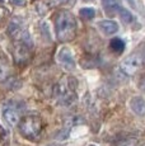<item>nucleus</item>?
<instances>
[{
    "label": "nucleus",
    "mask_w": 145,
    "mask_h": 146,
    "mask_svg": "<svg viewBox=\"0 0 145 146\" xmlns=\"http://www.w3.org/2000/svg\"><path fill=\"white\" fill-rule=\"evenodd\" d=\"M89 146H97V145H93V144H90V145H89Z\"/></svg>",
    "instance_id": "aec40b11"
},
{
    "label": "nucleus",
    "mask_w": 145,
    "mask_h": 146,
    "mask_svg": "<svg viewBox=\"0 0 145 146\" xmlns=\"http://www.w3.org/2000/svg\"><path fill=\"white\" fill-rule=\"evenodd\" d=\"M10 3L13 5H18V7H23V5L27 4L26 0H10Z\"/></svg>",
    "instance_id": "dca6fc26"
},
{
    "label": "nucleus",
    "mask_w": 145,
    "mask_h": 146,
    "mask_svg": "<svg viewBox=\"0 0 145 146\" xmlns=\"http://www.w3.org/2000/svg\"><path fill=\"white\" fill-rule=\"evenodd\" d=\"M9 35L13 36L14 38H19L21 37V35L23 33V28L22 26L18 23V22H12V23L9 24Z\"/></svg>",
    "instance_id": "9b49d317"
},
{
    "label": "nucleus",
    "mask_w": 145,
    "mask_h": 146,
    "mask_svg": "<svg viewBox=\"0 0 145 146\" xmlns=\"http://www.w3.org/2000/svg\"><path fill=\"white\" fill-rule=\"evenodd\" d=\"M78 24L75 17L70 12L61 10L56 14V36L59 41L69 42L76 36Z\"/></svg>",
    "instance_id": "f257e3e1"
},
{
    "label": "nucleus",
    "mask_w": 145,
    "mask_h": 146,
    "mask_svg": "<svg viewBox=\"0 0 145 146\" xmlns=\"http://www.w3.org/2000/svg\"><path fill=\"white\" fill-rule=\"evenodd\" d=\"M98 27H99V29L107 36L115 35V33H117V31H118V26H117V23L113 21H102L98 23Z\"/></svg>",
    "instance_id": "1a4fd4ad"
},
{
    "label": "nucleus",
    "mask_w": 145,
    "mask_h": 146,
    "mask_svg": "<svg viewBox=\"0 0 145 146\" xmlns=\"http://www.w3.org/2000/svg\"><path fill=\"white\" fill-rule=\"evenodd\" d=\"M118 15H120V18H121V21L124 22V23H126V24H130L131 22L134 21L132 14H131L127 9H124V8H120Z\"/></svg>",
    "instance_id": "4468645a"
},
{
    "label": "nucleus",
    "mask_w": 145,
    "mask_h": 146,
    "mask_svg": "<svg viewBox=\"0 0 145 146\" xmlns=\"http://www.w3.org/2000/svg\"><path fill=\"white\" fill-rule=\"evenodd\" d=\"M110 47L112 48L113 52L116 53H121L125 50V42L121 40V38H113L110 43Z\"/></svg>",
    "instance_id": "f8f14e48"
},
{
    "label": "nucleus",
    "mask_w": 145,
    "mask_h": 146,
    "mask_svg": "<svg viewBox=\"0 0 145 146\" xmlns=\"http://www.w3.org/2000/svg\"><path fill=\"white\" fill-rule=\"evenodd\" d=\"M130 108L138 116H145V99L141 97H134L130 100Z\"/></svg>",
    "instance_id": "0eeeda50"
},
{
    "label": "nucleus",
    "mask_w": 145,
    "mask_h": 146,
    "mask_svg": "<svg viewBox=\"0 0 145 146\" xmlns=\"http://www.w3.org/2000/svg\"><path fill=\"white\" fill-rule=\"evenodd\" d=\"M80 17L82 18H85V19H93L94 15H96V12H94L93 8H83V9H80Z\"/></svg>",
    "instance_id": "2eb2a0df"
},
{
    "label": "nucleus",
    "mask_w": 145,
    "mask_h": 146,
    "mask_svg": "<svg viewBox=\"0 0 145 146\" xmlns=\"http://www.w3.org/2000/svg\"><path fill=\"white\" fill-rule=\"evenodd\" d=\"M3 116H4V119L7 121V123L12 127H14L19 123L21 121V117H19L18 111L14 108H5L4 112H3Z\"/></svg>",
    "instance_id": "6e6552de"
},
{
    "label": "nucleus",
    "mask_w": 145,
    "mask_h": 146,
    "mask_svg": "<svg viewBox=\"0 0 145 146\" xmlns=\"http://www.w3.org/2000/svg\"><path fill=\"white\" fill-rule=\"evenodd\" d=\"M102 5L103 8H104L106 10H116V12H118L120 10V4L117 0H102Z\"/></svg>",
    "instance_id": "ddd939ff"
},
{
    "label": "nucleus",
    "mask_w": 145,
    "mask_h": 146,
    "mask_svg": "<svg viewBox=\"0 0 145 146\" xmlns=\"http://www.w3.org/2000/svg\"><path fill=\"white\" fill-rule=\"evenodd\" d=\"M64 1H66V0H51L50 3H51V7H55V5H59Z\"/></svg>",
    "instance_id": "f3484780"
},
{
    "label": "nucleus",
    "mask_w": 145,
    "mask_h": 146,
    "mask_svg": "<svg viewBox=\"0 0 145 146\" xmlns=\"http://www.w3.org/2000/svg\"><path fill=\"white\" fill-rule=\"evenodd\" d=\"M18 128L21 135L24 139L29 140V141H36L40 139L41 133H42L43 123L42 119L36 114H29V116L23 117L18 123Z\"/></svg>",
    "instance_id": "f03ea898"
},
{
    "label": "nucleus",
    "mask_w": 145,
    "mask_h": 146,
    "mask_svg": "<svg viewBox=\"0 0 145 146\" xmlns=\"http://www.w3.org/2000/svg\"><path fill=\"white\" fill-rule=\"evenodd\" d=\"M76 85L78 83L74 78H64L55 86V97L59 99L60 104L71 106L76 100V93H75Z\"/></svg>",
    "instance_id": "7ed1b4c3"
},
{
    "label": "nucleus",
    "mask_w": 145,
    "mask_h": 146,
    "mask_svg": "<svg viewBox=\"0 0 145 146\" xmlns=\"http://www.w3.org/2000/svg\"><path fill=\"white\" fill-rule=\"evenodd\" d=\"M4 13H5L4 10H3V9H0V19L3 18V15H4Z\"/></svg>",
    "instance_id": "6ab92c4d"
},
{
    "label": "nucleus",
    "mask_w": 145,
    "mask_h": 146,
    "mask_svg": "<svg viewBox=\"0 0 145 146\" xmlns=\"http://www.w3.org/2000/svg\"><path fill=\"white\" fill-rule=\"evenodd\" d=\"M140 88H141V90L145 92V78L141 79V81H140Z\"/></svg>",
    "instance_id": "a211bd4d"
},
{
    "label": "nucleus",
    "mask_w": 145,
    "mask_h": 146,
    "mask_svg": "<svg viewBox=\"0 0 145 146\" xmlns=\"http://www.w3.org/2000/svg\"><path fill=\"white\" fill-rule=\"evenodd\" d=\"M141 60H143V58H140L136 55L130 56V57H127L126 60L121 64V70L126 75L135 74V72L138 71V69L140 67V65H141Z\"/></svg>",
    "instance_id": "39448f33"
},
{
    "label": "nucleus",
    "mask_w": 145,
    "mask_h": 146,
    "mask_svg": "<svg viewBox=\"0 0 145 146\" xmlns=\"http://www.w3.org/2000/svg\"><path fill=\"white\" fill-rule=\"evenodd\" d=\"M124 146H130V145H124Z\"/></svg>",
    "instance_id": "412c9836"
},
{
    "label": "nucleus",
    "mask_w": 145,
    "mask_h": 146,
    "mask_svg": "<svg viewBox=\"0 0 145 146\" xmlns=\"http://www.w3.org/2000/svg\"><path fill=\"white\" fill-rule=\"evenodd\" d=\"M31 56L29 44L26 43V41H18L14 48V57L18 62H26Z\"/></svg>",
    "instance_id": "423d86ee"
},
{
    "label": "nucleus",
    "mask_w": 145,
    "mask_h": 146,
    "mask_svg": "<svg viewBox=\"0 0 145 146\" xmlns=\"http://www.w3.org/2000/svg\"><path fill=\"white\" fill-rule=\"evenodd\" d=\"M10 74V67H9V64L5 60L0 58V81H4L8 79Z\"/></svg>",
    "instance_id": "9d476101"
},
{
    "label": "nucleus",
    "mask_w": 145,
    "mask_h": 146,
    "mask_svg": "<svg viewBox=\"0 0 145 146\" xmlns=\"http://www.w3.org/2000/svg\"><path fill=\"white\" fill-rule=\"evenodd\" d=\"M56 60L65 70H74V67H75L74 55H72L71 50L69 47H61L59 50V52L56 55Z\"/></svg>",
    "instance_id": "20e7f679"
}]
</instances>
